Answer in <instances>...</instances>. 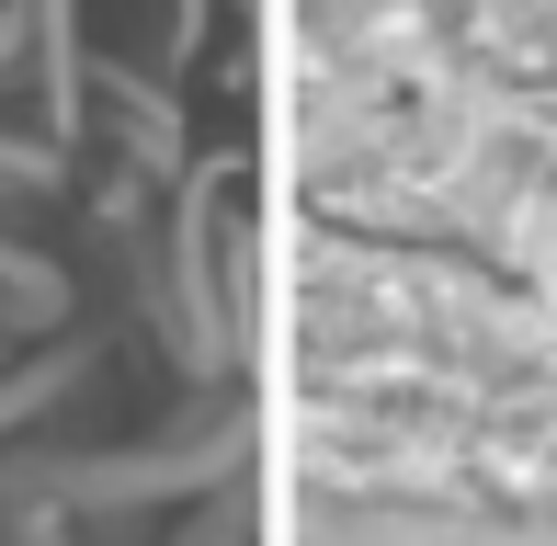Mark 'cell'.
<instances>
[{
  "instance_id": "cell-1",
  "label": "cell",
  "mask_w": 557,
  "mask_h": 546,
  "mask_svg": "<svg viewBox=\"0 0 557 546\" xmlns=\"http://www.w3.org/2000/svg\"><path fill=\"white\" fill-rule=\"evenodd\" d=\"M421 126L557 308V0H364Z\"/></svg>"
}]
</instances>
